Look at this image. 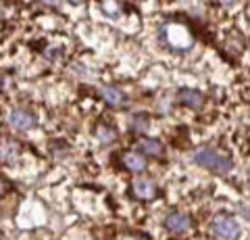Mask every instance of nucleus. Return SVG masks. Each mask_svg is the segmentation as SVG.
Returning <instances> with one entry per match:
<instances>
[{
    "label": "nucleus",
    "instance_id": "8",
    "mask_svg": "<svg viewBox=\"0 0 250 240\" xmlns=\"http://www.w3.org/2000/svg\"><path fill=\"white\" fill-rule=\"evenodd\" d=\"M123 165L127 167L129 172H142V169L146 167V161L142 159V154L127 153V154H123Z\"/></svg>",
    "mask_w": 250,
    "mask_h": 240
},
{
    "label": "nucleus",
    "instance_id": "14",
    "mask_svg": "<svg viewBox=\"0 0 250 240\" xmlns=\"http://www.w3.org/2000/svg\"><path fill=\"white\" fill-rule=\"evenodd\" d=\"M103 9H104V13H111V15H115L117 11H119V6H117L115 0H104V2H103Z\"/></svg>",
    "mask_w": 250,
    "mask_h": 240
},
{
    "label": "nucleus",
    "instance_id": "2",
    "mask_svg": "<svg viewBox=\"0 0 250 240\" xmlns=\"http://www.w3.org/2000/svg\"><path fill=\"white\" fill-rule=\"evenodd\" d=\"M163 40H165L173 50H188L192 48V36L188 34V29L184 25H169L163 27Z\"/></svg>",
    "mask_w": 250,
    "mask_h": 240
},
{
    "label": "nucleus",
    "instance_id": "5",
    "mask_svg": "<svg viewBox=\"0 0 250 240\" xmlns=\"http://www.w3.org/2000/svg\"><path fill=\"white\" fill-rule=\"evenodd\" d=\"M165 228L169 232H173V234H184L190 228V218L186 213H171L165 219Z\"/></svg>",
    "mask_w": 250,
    "mask_h": 240
},
{
    "label": "nucleus",
    "instance_id": "18",
    "mask_svg": "<svg viewBox=\"0 0 250 240\" xmlns=\"http://www.w3.org/2000/svg\"><path fill=\"white\" fill-rule=\"evenodd\" d=\"M69 2H73V4H82L83 0H69Z\"/></svg>",
    "mask_w": 250,
    "mask_h": 240
},
{
    "label": "nucleus",
    "instance_id": "1",
    "mask_svg": "<svg viewBox=\"0 0 250 240\" xmlns=\"http://www.w3.org/2000/svg\"><path fill=\"white\" fill-rule=\"evenodd\" d=\"M194 163L200 165V167H207V169H213L217 174H228L231 172L233 167V161L229 157H225L219 151H213V149H200L194 153Z\"/></svg>",
    "mask_w": 250,
    "mask_h": 240
},
{
    "label": "nucleus",
    "instance_id": "16",
    "mask_svg": "<svg viewBox=\"0 0 250 240\" xmlns=\"http://www.w3.org/2000/svg\"><path fill=\"white\" fill-rule=\"evenodd\" d=\"M219 4H223V6H231V4H236V0H219Z\"/></svg>",
    "mask_w": 250,
    "mask_h": 240
},
{
    "label": "nucleus",
    "instance_id": "13",
    "mask_svg": "<svg viewBox=\"0 0 250 240\" xmlns=\"http://www.w3.org/2000/svg\"><path fill=\"white\" fill-rule=\"evenodd\" d=\"M131 128H134L136 131H146L148 130V119L146 117H136L134 123H131Z\"/></svg>",
    "mask_w": 250,
    "mask_h": 240
},
{
    "label": "nucleus",
    "instance_id": "4",
    "mask_svg": "<svg viewBox=\"0 0 250 240\" xmlns=\"http://www.w3.org/2000/svg\"><path fill=\"white\" fill-rule=\"evenodd\" d=\"M34 115H29L25 111H13L9 115V126L13 130H17V131H27L34 128Z\"/></svg>",
    "mask_w": 250,
    "mask_h": 240
},
{
    "label": "nucleus",
    "instance_id": "7",
    "mask_svg": "<svg viewBox=\"0 0 250 240\" xmlns=\"http://www.w3.org/2000/svg\"><path fill=\"white\" fill-rule=\"evenodd\" d=\"M134 195L142 200H150L156 196V188L150 180H136L134 182Z\"/></svg>",
    "mask_w": 250,
    "mask_h": 240
},
{
    "label": "nucleus",
    "instance_id": "12",
    "mask_svg": "<svg viewBox=\"0 0 250 240\" xmlns=\"http://www.w3.org/2000/svg\"><path fill=\"white\" fill-rule=\"evenodd\" d=\"M96 138L103 144H111L115 138H117V134H115V130H111V128H106V126H100L98 130H96Z\"/></svg>",
    "mask_w": 250,
    "mask_h": 240
},
{
    "label": "nucleus",
    "instance_id": "17",
    "mask_svg": "<svg viewBox=\"0 0 250 240\" xmlns=\"http://www.w3.org/2000/svg\"><path fill=\"white\" fill-rule=\"evenodd\" d=\"M119 240H144L142 236H121Z\"/></svg>",
    "mask_w": 250,
    "mask_h": 240
},
{
    "label": "nucleus",
    "instance_id": "15",
    "mask_svg": "<svg viewBox=\"0 0 250 240\" xmlns=\"http://www.w3.org/2000/svg\"><path fill=\"white\" fill-rule=\"evenodd\" d=\"M42 2L48 6H57V4H61V0H42Z\"/></svg>",
    "mask_w": 250,
    "mask_h": 240
},
{
    "label": "nucleus",
    "instance_id": "9",
    "mask_svg": "<svg viewBox=\"0 0 250 240\" xmlns=\"http://www.w3.org/2000/svg\"><path fill=\"white\" fill-rule=\"evenodd\" d=\"M17 157H19V146L15 142H2V146H0V159L4 163H15Z\"/></svg>",
    "mask_w": 250,
    "mask_h": 240
},
{
    "label": "nucleus",
    "instance_id": "11",
    "mask_svg": "<svg viewBox=\"0 0 250 240\" xmlns=\"http://www.w3.org/2000/svg\"><path fill=\"white\" fill-rule=\"evenodd\" d=\"M100 94H103V98L106 100L108 105H113V107H119L123 103V94L117 88H113V86L103 88V90H100Z\"/></svg>",
    "mask_w": 250,
    "mask_h": 240
},
{
    "label": "nucleus",
    "instance_id": "3",
    "mask_svg": "<svg viewBox=\"0 0 250 240\" xmlns=\"http://www.w3.org/2000/svg\"><path fill=\"white\" fill-rule=\"evenodd\" d=\"M213 234L221 240H236L240 236V223L233 218H225V215H219V218L213 221Z\"/></svg>",
    "mask_w": 250,
    "mask_h": 240
},
{
    "label": "nucleus",
    "instance_id": "10",
    "mask_svg": "<svg viewBox=\"0 0 250 240\" xmlns=\"http://www.w3.org/2000/svg\"><path fill=\"white\" fill-rule=\"evenodd\" d=\"M138 149L144 154H152V157H156V154L163 153V144L159 140H152V138H142V140L138 142Z\"/></svg>",
    "mask_w": 250,
    "mask_h": 240
},
{
    "label": "nucleus",
    "instance_id": "6",
    "mask_svg": "<svg viewBox=\"0 0 250 240\" xmlns=\"http://www.w3.org/2000/svg\"><path fill=\"white\" fill-rule=\"evenodd\" d=\"M177 100L184 103L186 107H192V109H200V107L205 105V96L196 90H182L177 94Z\"/></svg>",
    "mask_w": 250,
    "mask_h": 240
}]
</instances>
